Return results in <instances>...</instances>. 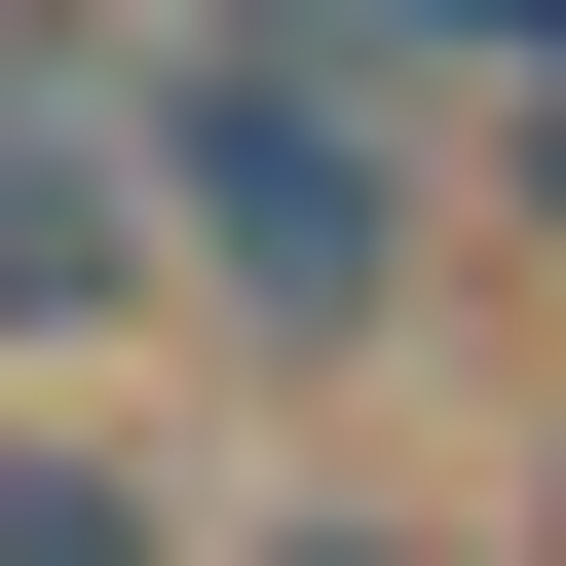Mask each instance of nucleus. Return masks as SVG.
Returning a JSON list of instances; mask_svg holds the SVG:
<instances>
[{
  "mask_svg": "<svg viewBox=\"0 0 566 566\" xmlns=\"http://www.w3.org/2000/svg\"><path fill=\"white\" fill-rule=\"evenodd\" d=\"M114 151H151V264H189L227 340H378V303H416V114H378L340 39H189Z\"/></svg>",
  "mask_w": 566,
  "mask_h": 566,
  "instance_id": "nucleus-1",
  "label": "nucleus"
},
{
  "mask_svg": "<svg viewBox=\"0 0 566 566\" xmlns=\"http://www.w3.org/2000/svg\"><path fill=\"white\" fill-rule=\"evenodd\" d=\"M151 303V151H114V76H39L0 114V340H114Z\"/></svg>",
  "mask_w": 566,
  "mask_h": 566,
  "instance_id": "nucleus-2",
  "label": "nucleus"
},
{
  "mask_svg": "<svg viewBox=\"0 0 566 566\" xmlns=\"http://www.w3.org/2000/svg\"><path fill=\"white\" fill-rule=\"evenodd\" d=\"M0 566H189V528H151V491H114L76 416H39V453H0Z\"/></svg>",
  "mask_w": 566,
  "mask_h": 566,
  "instance_id": "nucleus-3",
  "label": "nucleus"
},
{
  "mask_svg": "<svg viewBox=\"0 0 566 566\" xmlns=\"http://www.w3.org/2000/svg\"><path fill=\"white\" fill-rule=\"evenodd\" d=\"M227 566H453V528H227Z\"/></svg>",
  "mask_w": 566,
  "mask_h": 566,
  "instance_id": "nucleus-4",
  "label": "nucleus"
},
{
  "mask_svg": "<svg viewBox=\"0 0 566 566\" xmlns=\"http://www.w3.org/2000/svg\"><path fill=\"white\" fill-rule=\"evenodd\" d=\"M528 227H566V39H528Z\"/></svg>",
  "mask_w": 566,
  "mask_h": 566,
  "instance_id": "nucleus-5",
  "label": "nucleus"
}]
</instances>
